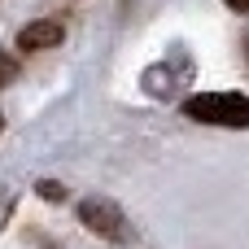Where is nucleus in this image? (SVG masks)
<instances>
[{
	"label": "nucleus",
	"mask_w": 249,
	"mask_h": 249,
	"mask_svg": "<svg viewBox=\"0 0 249 249\" xmlns=\"http://www.w3.org/2000/svg\"><path fill=\"white\" fill-rule=\"evenodd\" d=\"M228 4H232L236 13H249V0H228Z\"/></svg>",
	"instance_id": "nucleus-7"
},
{
	"label": "nucleus",
	"mask_w": 249,
	"mask_h": 249,
	"mask_svg": "<svg viewBox=\"0 0 249 249\" xmlns=\"http://www.w3.org/2000/svg\"><path fill=\"white\" fill-rule=\"evenodd\" d=\"M61 22H53V18H39V22H31V26H22V35H18V48L22 53H35V48H53V44H61Z\"/></svg>",
	"instance_id": "nucleus-3"
},
{
	"label": "nucleus",
	"mask_w": 249,
	"mask_h": 249,
	"mask_svg": "<svg viewBox=\"0 0 249 249\" xmlns=\"http://www.w3.org/2000/svg\"><path fill=\"white\" fill-rule=\"evenodd\" d=\"M13 74H18V61H13L9 53H0V88H4V83H9Z\"/></svg>",
	"instance_id": "nucleus-5"
},
{
	"label": "nucleus",
	"mask_w": 249,
	"mask_h": 249,
	"mask_svg": "<svg viewBox=\"0 0 249 249\" xmlns=\"http://www.w3.org/2000/svg\"><path fill=\"white\" fill-rule=\"evenodd\" d=\"M188 118L197 123H210V127H232V131H245L249 127V96L241 92H201L184 105Z\"/></svg>",
	"instance_id": "nucleus-1"
},
{
	"label": "nucleus",
	"mask_w": 249,
	"mask_h": 249,
	"mask_svg": "<svg viewBox=\"0 0 249 249\" xmlns=\"http://www.w3.org/2000/svg\"><path fill=\"white\" fill-rule=\"evenodd\" d=\"M39 193H44L48 201H61V184H39Z\"/></svg>",
	"instance_id": "nucleus-6"
},
{
	"label": "nucleus",
	"mask_w": 249,
	"mask_h": 249,
	"mask_svg": "<svg viewBox=\"0 0 249 249\" xmlns=\"http://www.w3.org/2000/svg\"><path fill=\"white\" fill-rule=\"evenodd\" d=\"M0 123H4V118H0Z\"/></svg>",
	"instance_id": "nucleus-8"
},
{
	"label": "nucleus",
	"mask_w": 249,
	"mask_h": 249,
	"mask_svg": "<svg viewBox=\"0 0 249 249\" xmlns=\"http://www.w3.org/2000/svg\"><path fill=\"white\" fill-rule=\"evenodd\" d=\"M13 206H18V193L0 188V232H4V223H9V214H13Z\"/></svg>",
	"instance_id": "nucleus-4"
},
{
	"label": "nucleus",
	"mask_w": 249,
	"mask_h": 249,
	"mask_svg": "<svg viewBox=\"0 0 249 249\" xmlns=\"http://www.w3.org/2000/svg\"><path fill=\"white\" fill-rule=\"evenodd\" d=\"M79 219H83L101 241H114V245H127V241H131L127 214H123L114 201H105V197H88V201L79 206Z\"/></svg>",
	"instance_id": "nucleus-2"
}]
</instances>
